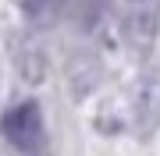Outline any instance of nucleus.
<instances>
[{"label":"nucleus","instance_id":"nucleus-2","mask_svg":"<svg viewBox=\"0 0 160 156\" xmlns=\"http://www.w3.org/2000/svg\"><path fill=\"white\" fill-rule=\"evenodd\" d=\"M0 131H4V139L11 142L14 149L36 153L43 145V114H39V106H36L32 99L11 106L4 114V121H0Z\"/></svg>","mask_w":160,"mask_h":156},{"label":"nucleus","instance_id":"nucleus-3","mask_svg":"<svg viewBox=\"0 0 160 156\" xmlns=\"http://www.w3.org/2000/svg\"><path fill=\"white\" fill-rule=\"evenodd\" d=\"M132 110H135V128H139L142 139L160 128V71H146V75L135 82Z\"/></svg>","mask_w":160,"mask_h":156},{"label":"nucleus","instance_id":"nucleus-1","mask_svg":"<svg viewBox=\"0 0 160 156\" xmlns=\"http://www.w3.org/2000/svg\"><path fill=\"white\" fill-rule=\"evenodd\" d=\"M118 32L125 39L128 50H135L139 57H146L149 46L157 43L160 32V7L149 4V0H139V4H128L118 18Z\"/></svg>","mask_w":160,"mask_h":156}]
</instances>
